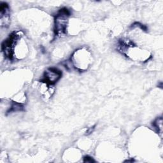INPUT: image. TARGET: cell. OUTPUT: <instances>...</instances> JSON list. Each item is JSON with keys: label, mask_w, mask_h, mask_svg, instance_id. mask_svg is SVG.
Here are the masks:
<instances>
[{"label": "cell", "mask_w": 163, "mask_h": 163, "mask_svg": "<svg viewBox=\"0 0 163 163\" xmlns=\"http://www.w3.org/2000/svg\"><path fill=\"white\" fill-rule=\"evenodd\" d=\"M71 12L67 8H63L59 10L55 17V35L61 36L66 34L68 18Z\"/></svg>", "instance_id": "obj_1"}, {"label": "cell", "mask_w": 163, "mask_h": 163, "mask_svg": "<svg viewBox=\"0 0 163 163\" xmlns=\"http://www.w3.org/2000/svg\"><path fill=\"white\" fill-rule=\"evenodd\" d=\"M62 76V72L58 69L55 68H50L45 71L42 82L46 84L48 86L54 85Z\"/></svg>", "instance_id": "obj_2"}, {"label": "cell", "mask_w": 163, "mask_h": 163, "mask_svg": "<svg viewBox=\"0 0 163 163\" xmlns=\"http://www.w3.org/2000/svg\"><path fill=\"white\" fill-rule=\"evenodd\" d=\"M0 14H1V26L8 27L10 23V9L6 3L0 4Z\"/></svg>", "instance_id": "obj_3"}, {"label": "cell", "mask_w": 163, "mask_h": 163, "mask_svg": "<svg viewBox=\"0 0 163 163\" xmlns=\"http://www.w3.org/2000/svg\"><path fill=\"white\" fill-rule=\"evenodd\" d=\"M24 110V107L20 103H17V102H13L12 104L11 107L9 110L7 111V113H11L13 112H21Z\"/></svg>", "instance_id": "obj_4"}, {"label": "cell", "mask_w": 163, "mask_h": 163, "mask_svg": "<svg viewBox=\"0 0 163 163\" xmlns=\"http://www.w3.org/2000/svg\"><path fill=\"white\" fill-rule=\"evenodd\" d=\"M162 117H160L159 119H157L153 123V125L154 126L155 128L157 129L158 132H161L162 131Z\"/></svg>", "instance_id": "obj_5"}, {"label": "cell", "mask_w": 163, "mask_h": 163, "mask_svg": "<svg viewBox=\"0 0 163 163\" xmlns=\"http://www.w3.org/2000/svg\"><path fill=\"white\" fill-rule=\"evenodd\" d=\"M140 27V29H141L143 31H147V30H148L147 27H146L145 25H144V24H141L140 22H134L131 26V28H134V27Z\"/></svg>", "instance_id": "obj_6"}, {"label": "cell", "mask_w": 163, "mask_h": 163, "mask_svg": "<svg viewBox=\"0 0 163 163\" xmlns=\"http://www.w3.org/2000/svg\"><path fill=\"white\" fill-rule=\"evenodd\" d=\"M84 162H95V161L93 159L92 157L89 156H85L84 157Z\"/></svg>", "instance_id": "obj_7"}, {"label": "cell", "mask_w": 163, "mask_h": 163, "mask_svg": "<svg viewBox=\"0 0 163 163\" xmlns=\"http://www.w3.org/2000/svg\"><path fill=\"white\" fill-rule=\"evenodd\" d=\"M94 129V127H92V128H89V130H88V131H87V134H89L91 133L93 131Z\"/></svg>", "instance_id": "obj_8"}]
</instances>
